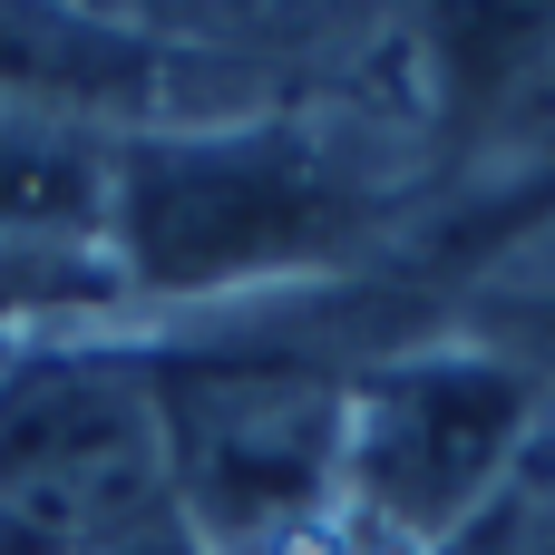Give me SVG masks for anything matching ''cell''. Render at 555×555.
<instances>
[{
    "label": "cell",
    "mask_w": 555,
    "mask_h": 555,
    "mask_svg": "<svg viewBox=\"0 0 555 555\" xmlns=\"http://www.w3.org/2000/svg\"><path fill=\"white\" fill-rule=\"evenodd\" d=\"M166 410V459H176V507L195 517L205 546H283L302 537L351 449V390L312 361L283 351H195L156 371Z\"/></svg>",
    "instance_id": "2"
},
{
    "label": "cell",
    "mask_w": 555,
    "mask_h": 555,
    "mask_svg": "<svg viewBox=\"0 0 555 555\" xmlns=\"http://www.w3.org/2000/svg\"><path fill=\"white\" fill-rule=\"evenodd\" d=\"M527 439V380L498 361H410L351 400L341 478L400 537H449Z\"/></svg>",
    "instance_id": "4"
},
{
    "label": "cell",
    "mask_w": 555,
    "mask_h": 555,
    "mask_svg": "<svg viewBox=\"0 0 555 555\" xmlns=\"http://www.w3.org/2000/svg\"><path fill=\"white\" fill-rule=\"evenodd\" d=\"M176 507L156 371L127 351H20L0 371V555H98Z\"/></svg>",
    "instance_id": "1"
},
{
    "label": "cell",
    "mask_w": 555,
    "mask_h": 555,
    "mask_svg": "<svg viewBox=\"0 0 555 555\" xmlns=\"http://www.w3.org/2000/svg\"><path fill=\"white\" fill-rule=\"evenodd\" d=\"M98 555H215V546L195 537V517H185V507H156V517H137L127 537H107Z\"/></svg>",
    "instance_id": "5"
},
{
    "label": "cell",
    "mask_w": 555,
    "mask_h": 555,
    "mask_svg": "<svg viewBox=\"0 0 555 555\" xmlns=\"http://www.w3.org/2000/svg\"><path fill=\"white\" fill-rule=\"evenodd\" d=\"M127 263L146 283H234L341 234V185L283 137H185L127 166Z\"/></svg>",
    "instance_id": "3"
}]
</instances>
